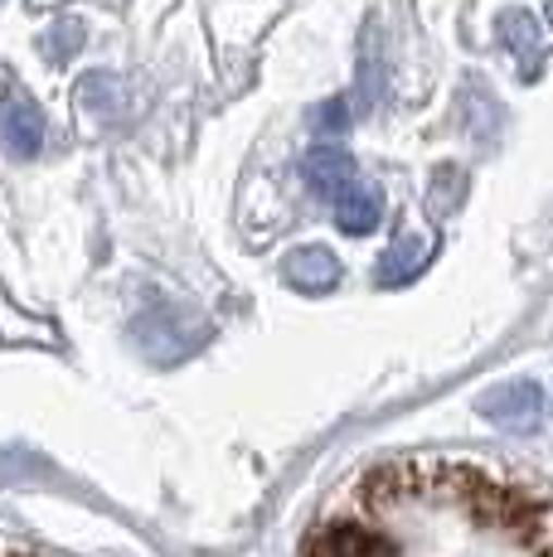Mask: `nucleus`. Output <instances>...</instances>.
I'll return each instance as SVG.
<instances>
[{"label":"nucleus","mask_w":553,"mask_h":557,"mask_svg":"<svg viewBox=\"0 0 553 557\" xmlns=\"http://www.w3.org/2000/svg\"><path fill=\"white\" fill-rule=\"evenodd\" d=\"M286 276H292L296 286H306V292H325V286L335 282V257L325 248H302L286 262Z\"/></svg>","instance_id":"4"},{"label":"nucleus","mask_w":553,"mask_h":557,"mask_svg":"<svg viewBox=\"0 0 553 557\" xmlns=\"http://www.w3.org/2000/svg\"><path fill=\"white\" fill-rule=\"evenodd\" d=\"M302 557H553V490L476 456H393L321 509Z\"/></svg>","instance_id":"1"},{"label":"nucleus","mask_w":553,"mask_h":557,"mask_svg":"<svg viewBox=\"0 0 553 557\" xmlns=\"http://www.w3.org/2000/svg\"><path fill=\"white\" fill-rule=\"evenodd\" d=\"M0 557H20V553H0Z\"/></svg>","instance_id":"8"},{"label":"nucleus","mask_w":553,"mask_h":557,"mask_svg":"<svg viewBox=\"0 0 553 557\" xmlns=\"http://www.w3.org/2000/svg\"><path fill=\"white\" fill-rule=\"evenodd\" d=\"M45 45H49L54 59H69V53H78V45H83V25H78V20H63V25L45 39Z\"/></svg>","instance_id":"7"},{"label":"nucleus","mask_w":553,"mask_h":557,"mask_svg":"<svg viewBox=\"0 0 553 557\" xmlns=\"http://www.w3.org/2000/svg\"><path fill=\"white\" fill-rule=\"evenodd\" d=\"M0 141L10 156H35L45 146V112L25 92H10V102L0 107Z\"/></svg>","instance_id":"3"},{"label":"nucleus","mask_w":553,"mask_h":557,"mask_svg":"<svg viewBox=\"0 0 553 557\" xmlns=\"http://www.w3.org/2000/svg\"><path fill=\"white\" fill-rule=\"evenodd\" d=\"M302 175H306V185L335 209V219L345 223V233H369L379 223V213H384V203H379L374 189L359 185L355 160L345 151H335V146H311L302 160Z\"/></svg>","instance_id":"2"},{"label":"nucleus","mask_w":553,"mask_h":557,"mask_svg":"<svg viewBox=\"0 0 553 557\" xmlns=\"http://www.w3.org/2000/svg\"><path fill=\"white\" fill-rule=\"evenodd\" d=\"M418 267V243H398V248L389 252V262H379V282H403V276Z\"/></svg>","instance_id":"6"},{"label":"nucleus","mask_w":553,"mask_h":557,"mask_svg":"<svg viewBox=\"0 0 553 557\" xmlns=\"http://www.w3.org/2000/svg\"><path fill=\"white\" fill-rule=\"evenodd\" d=\"M500 39H505L519 59H529V53L539 49V25L525 15V10H505V15H500Z\"/></svg>","instance_id":"5"}]
</instances>
